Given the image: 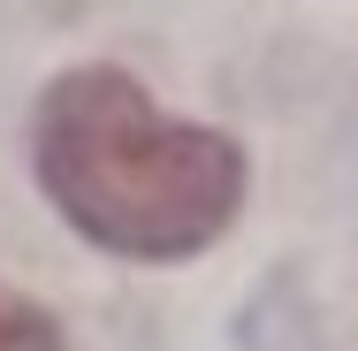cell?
<instances>
[{"instance_id":"obj_1","label":"cell","mask_w":358,"mask_h":351,"mask_svg":"<svg viewBox=\"0 0 358 351\" xmlns=\"http://www.w3.org/2000/svg\"><path fill=\"white\" fill-rule=\"evenodd\" d=\"M38 184L107 252L183 260L244 199L236 145L168 123L122 69H69L38 99Z\"/></svg>"},{"instance_id":"obj_2","label":"cell","mask_w":358,"mask_h":351,"mask_svg":"<svg viewBox=\"0 0 358 351\" xmlns=\"http://www.w3.org/2000/svg\"><path fill=\"white\" fill-rule=\"evenodd\" d=\"M0 351H62V336H54V321L31 298H8L0 290Z\"/></svg>"}]
</instances>
